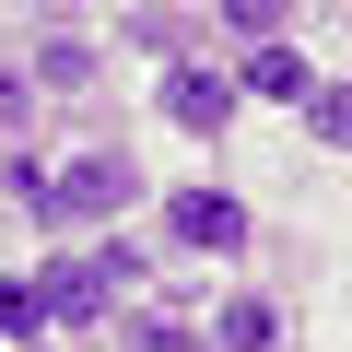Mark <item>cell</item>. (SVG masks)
Listing matches in <instances>:
<instances>
[{
	"instance_id": "1",
	"label": "cell",
	"mask_w": 352,
	"mask_h": 352,
	"mask_svg": "<svg viewBox=\"0 0 352 352\" xmlns=\"http://www.w3.org/2000/svg\"><path fill=\"white\" fill-rule=\"evenodd\" d=\"M118 294H129V247H71V258H47V270H36V305H47V317H71V329L118 317Z\"/></svg>"
},
{
	"instance_id": "2",
	"label": "cell",
	"mask_w": 352,
	"mask_h": 352,
	"mask_svg": "<svg viewBox=\"0 0 352 352\" xmlns=\"http://www.w3.org/2000/svg\"><path fill=\"white\" fill-rule=\"evenodd\" d=\"M129 200H141V164L129 153H71L47 176V223H118Z\"/></svg>"
},
{
	"instance_id": "3",
	"label": "cell",
	"mask_w": 352,
	"mask_h": 352,
	"mask_svg": "<svg viewBox=\"0 0 352 352\" xmlns=\"http://www.w3.org/2000/svg\"><path fill=\"white\" fill-rule=\"evenodd\" d=\"M164 235L200 247V258H235V247H247V200H223V188H176V200H164Z\"/></svg>"
},
{
	"instance_id": "4",
	"label": "cell",
	"mask_w": 352,
	"mask_h": 352,
	"mask_svg": "<svg viewBox=\"0 0 352 352\" xmlns=\"http://www.w3.org/2000/svg\"><path fill=\"white\" fill-rule=\"evenodd\" d=\"M164 118H176V129H200V141H223L235 82H223V71H200V59H176V71H164Z\"/></svg>"
},
{
	"instance_id": "5",
	"label": "cell",
	"mask_w": 352,
	"mask_h": 352,
	"mask_svg": "<svg viewBox=\"0 0 352 352\" xmlns=\"http://www.w3.org/2000/svg\"><path fill=\"white\" fill-rule=\"evenodd\" d=\"M317 82H329V71H317L294 36H282V47H247V94H270V106H305Z\"/></svg>"
},
{
	"instance_id": "6",
	"label": "cell",
	"mask_w": 352,
	"mask_h": 352,
	"mask_svg": "<svg viewBox=\"0 0 352 352\" xmlns=\"http://www.w3.org/2000/svg\"><path fill=\"white\" fill-rule=\"evenodd\" d=\"M94 71H106V59H94L82 36H36V82H47V94H82Z\"/></svg>"
},
{
	"instance_id": "7",
	"label": "cell",
	"mask_w": 352,
	"mask_h": 352,
	"mask_svg": "<svg viewBox=\"0 0 352 352\" xmlns=\"http://www.w3.org/2000/svg\"><path fill=\"white\" fill-rule=\"evenodd\" d=\"M212 340H223V352H270V340H282V317H270V294H235V305L212 317Z\"/></svg>"
},
{
	"instance_id": "8",
	"label": "cell",
	"mask_w": 352,
	"mask_h": 352,
	"mask_svg": "<svg viewBox=\"0 0 352 352\" xmlns=\"http://www.w3.org/2000/svg\"><path fill=\"white\" fill-rule=\"evenodd\" d=\"M305 129L340 153V141H352V94H340V82H317V94H305Z\"/></svg>"
},
{
	"instance_id": "9",
	"label": "cell",
	"mask_w": 352,
	"mask_h": 352,
	"mask_svg": "<svg viewBox=\"0 0 352 352\" xmlns=\"http://www.w3.org/2000/svg\"><path fill=\"white\" fill-rule=\"evenodd\" d=\"M47 329V305H36V282H0V340H36Z\"/></svg>"
},
{
	"instance_id": "10",
	"label": "cell",
	"mask_w": 352,
	"mask_h": 352,
	"mask_svg": "<svg viewBox=\"0 0 352 352\" xmlns=\"http://www.w3.org/2000/svg\"><path fill=\"white\" fill-rule=\"evenodd\" d=\"M0 188H12V212H47V164H24V153H12V164H0Z\"/></svg>"
},
{
	"instance_id": "11",
	"label": "cell",
	"mask_w": 352,
	"mask_h": 352,
	"mask_svg": "<svg viewBox=\"0 0 352 352\" xmlns=\"http://www.w3.org/2000/svg\"><path fill=\"white\" fill-rule=\"evenodd\" d=\"M223 24H235L247 47H282V12H270V0H235V12H223Z\"/></svg>"
},
{
	"instance_id": "12",
	"label": "cell",
	"mask_w": 352,
	"mask_h": 352,
	"mask_svg": "<svg viewBox=\"0 0 352 352\" xmlns=\"http://www.w3.org/2000/svg\"><path fill=\"white\" fill-rule=\"evenodd\" d=\"M24 106H36V82H24V71H0V141H24Z\"/></svg>"
}]
</instances>
